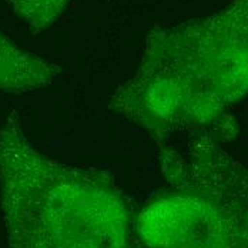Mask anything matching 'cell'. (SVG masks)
Segmentation results:
<instances>
[{
	"instance_id": "cell-2",
	"label": "cell",
	"mask_w": 248,
	"mask_h": 248,
	"mask_svg": "<svg viewBox=\"0 0 248 248\" xmlns=\"http://www.w3.org/2000/svg\"><path fill=\"white\" fill-rule=\"evenodd\" d=\"M0 196L9 248H128L134 220L113 178L43 155L15 113L0 128Z\"/></svg>"
},
{
	"instance_id": "cell-4",
	"label": "cell",
	"mask_w": 248,
	"mask_h": 248,
	"mask_svg": "<svg viewBox=\"0 0 248 248\" xmlns=\"http://www.w3.org/2000/svg\"><path fill=\"white\" fill-rule=\"evenodd\" d=\"M60 67L15 45L0 31V90L26 93L49 86Z\"/></svg>"
},
{
	"instance_id": "cell-3",
	"label": "cell",
	"mask_w": 248,
	"mask_h": 248,
	"mask_svg": "<svg viewBox=\"0 0 248 248\" xmlns=\"http://www.w3.org/2000/svg\"><path fill=\"white\" fill-rule=\"evenodd\" d=\"M164 186L133 223L146 248H248V167L221 143H158Z\"/></svg>"
},
{
	"instance_id": "cell-1",
	"label": "cell",
	"mask_w": 248,
	"mask_h": 248,
	"mask_svg": "<svg viewBox=\"0 0 248 248\" xmlns=\"http://www.w3.org/2000/svg\"><path fill=\"white\" fill-rule=\"evenodd\" d=\"M248 94V0L183 25L154 29L139 69L110 99L158 143L207 136L228 143L238 133L230 110Z\"/></svg>"
},
{
	"instance_id": "cell-5",
	"label": "cell",
	"mask_w": 248,
	"mask_h": 248,
	"mask_svg": "<svg viewBox=\"0 0 248 248\" xmlns=\"http://www.w3.org/2000/svg\"><path fill=\"white\" fill-rule=\"evenodd\" d=\"M34 31H43L64 12L70 0H6Z\"/></svg>"
}]
</instances>
